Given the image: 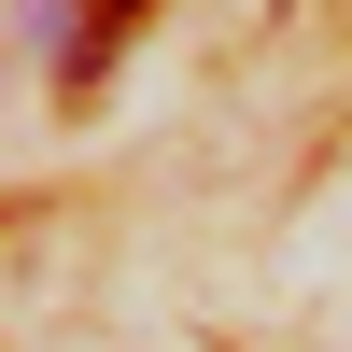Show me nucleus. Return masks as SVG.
I'll use <instances>...</instances> for the list:
<instances>
[{"label":"nucleus","mask_w":352,"mask_h":352,"mask_svg":"<svg viewBox=\"0 0 352 352\" xmlns=\"http://www.w3.org/2000/svg\"><path fill=\"white\" fill-rule=\"evenodd\" d=\"M127 14H141V0H28V28L56 43V71H99V56H113V28H127Z\"/></svg>","instance_id":"nucleus-1"}]
</instances>
